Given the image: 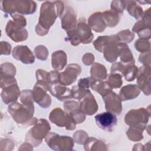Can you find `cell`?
<instances>
[{
  "mask_svg": "<svg viewBox=\"0 0 151 151\" xmlns=\"http://www.w3.org/2000/svg\"><path fill=\"white\" fill-rule=\"evenodd\" d=\"M84 145L85 150H107V145L106 143L95 137H90L87 139Z\"/></svg>",
  "mask_w": 151,
  "mask_h": 151,
  "instance_id": "4316f807",
  "label": "cell"
},
{
  "mask_svg": "<svg viewBox=\"0 0 151 151\" xmlns=\"http://www.w3.org/2000/svg\"><path fill=\"white\" fill-rule=\"evenodd\" d=\"M137 85L146 96L150 94V67L143 65L138 68L136 76Z\"/></svg>",
  "mask_w": 151,
  "mask_h": 151,
  "instance_id": "4fadbf2b",
  "label": "cell"
},
{
  "mask_svg": "<svg viewBox=\"0 0 151 151\" xmlns=\"http://www.w3.org/2000/svg\"><path fill=\"white\" fill-rule=\"evenodd\" d=\"M140 91V88L137 84H127L121 88L119 97L122 101L133 100L139 95Z\"/></svg>",
  "mask_w": 151,
  "mask_h": 151,
  "instance_id": "cb8c5ba5",
  "label": "cell"
},
{
  "mask_svg": "<svg viewBox=\"0 0 151 151\" xmlns=\"http://www.w3.org/2000/svg\"><path fill=\"white\" fill-rule=\"evenodd\" d=\"M45 141L50 149L56 151H70L73 149L74 140L68 136H60L54 132H49Z\"/></svg>",
  "mask_w": 151,
  "mask_h": 151,
  "instance_id": "8992f818",
  "label": "cell"
},
{
  "mask_svg": "<svg viewBox=\"0 0 151 151\" xmlns=\"http://www.w3.org/2000/svg\"><path fill=\"white\" fill-rule=\"evenodd\" d=\"M65 8L63 2L60 1H45L41 4L40 17L35 27V32L40 36L47 35L56 18L60 17Z\"/></svg>",
  "mask_w": 151,
  "mask_h": 151,
  "instance_id": "6da1fadb",
  "label": "cell"
},
{
  "mask_svg": "<svg viewBox=\"0 0 151 151\" xmlns=\"http://www.w3.org/2000/svg\"><path fill=\"white\" fill-rule=\"evenodd\" d=\"M34 54L35 57L40 60L45 61L47 60L48 55V49L42 45H40L37 46L34 48Z\"/></svg>",
  "mask_w": 151,
  "mask_h": 151,
  "instance_id": "60d3db41",
  "label": "cell"
},
{
  "mask_svg": "<svg viewBox=\"0 0 151 151\" xmlns=\"http://www.w3.org/2000/svg\"><path fill=\"white\" fill-rule=\"evenodd\" d=\"M11 17L13 19V21L18 25L25 27L27 25V21L23 15L15 13L11 15Z\"/></svg>",
  "mask_w": 151,
  "mask_h": 151,
  "instance_id": "bcb514c9",
  "label": "cell"
},
{
  "mask_svg": "<svg viewBox=\"0 0 151 151\" xmlns=\"http://www.w3.org/2000/svg\"><path fill=\"white\" fill-rule=\"evenodd\" d=\"M0 85L2 89L1 96L3 102L9 104L17 101L21 92L15 77L1 76Z\"/></svg>",
  "mask_w": 151,
  "mask_h": 151,
  "instance_id": "277c9868",
  "label": "cell"
},
{
  "mask_svg": "<svg viewBox=\"0 0 151 151\" xmlns=\"http://www.w3.org/2000/svg\"><path fill=\"white\" fill-rule=\"evenodd\" d=\"M16 74V68L15 65L10 63H5L1 65V76L15 77Z\"/></svg>",
  "mask_w": 151,
  "mask_h": 151,
  "instance_id": "8d00e7d4",
  "label": "cell"
},
{
  "mask_svg": "<svg viewBox=\"0 0 151 151\" xmlns=\"http://www.w3.org/2000/svg\"><path fill=\"white\" fill-rule=\"evenodd\" d=\"M19 100L22 104L25 106L34 107V99L32 97V90H24L21 91Z\"/></svg>",
  "mask_w": 151,
  "mask_h": 151,
  "instance_id": "d590c367",
  "label": "cell"
},
{
  "mask_svg": "<svg viewBox=\"0 0 151 151\" xmlns=\"http://www.w3.org/2000/svg\"><path fill=\"white\" fill-rule=\"evenodd\" d=\"M67 40L74 46H77L80 43L89 44L92 41L94 37L91 28L86 24V20L83 19H80L76 28L67 31Z\"/></svg>",
  "mask_w": 151,
  "mask_h": 151,
  "instance_id": "3957f363",
  "label": "cell"
},
{
  "mask_svg": "<svg viewBox=\"0 0 151 151\" xmlns=\"http://www.w3.org/2000/svg\"><path fill=\"white\" fill-rule=\"evenodd\" d=\"M8 111L15 122L20 126L27 127L34 125L38 121L34 117V107H29L15 101L9 104Z\"/></svg>",
  "mask_w": 151,
  "mask_h": 151,
  "instance_id": "7a4b0ae2",
  "label": "cell"
},
{
  "mask_svg": "<svg viewBox=\"0 0 151 151\" xmlns=\"http://www.w3.org/2000/svg\"><path fill=\"white\" fill-rule=\"evenodd\" d=\"M35 74L37 80L35 84L40 86L48 91L51 84L49 72H47L44 70L38 69L37 70Z\"/></svg>",
  "mask_w": 151,
  "mask_h": 151,
  "instance_id": "1f68e13d",
  "label": "cell"
},
{
  "mask_svg": "<svg viewBox=\"0 0 151 151\" xmlns=\"http://www.w3.org/2000/svg\"><path fill=\"white\" fill-rule=\"evenodd\" d=\"M81 72V68L78 64H70L64 71L60 73V83L65 86H70L76 81Z\"/></svg>",
  "mask_w": 151,
  "mask_h": 151,
  "instance_id": "5bb4252c",
  "label": "cell"
},
{
  "mask_svg": "<svg viewBox=\"0 0 151 151\" xmlns=\"http://www.w3.org/2000/svg\"><path fill=\"white\" fill-rule=\"evenodd\" d=\"M134 47L137 51L141 53L146 52L150 51V43L147 40L139 38L135 41Z\"/></svg>",
  "mask_w": 151,
  "mask_h": 151,
  "instance_id": "f35d334b",
  "label": "cell"
},
{
  "mask_svg": "<svg viewBox=\"0 0 151 151\" xmlns=\"http://www.w3.org/2000/svg\"><path fill=\"white\" fill-rule=\"evenodd\" d=\"M137 2L139 3H140L142 4H150V1H138Z\"/></svg>",
  "mask_w": 151,
  "mask_h": 151,
  "instance_id": "f907efd6",
  "label": "cell"
},
{
  "mask_svg": "<svg viewBox=\"0 0 151 151\" xmlns=\"http://www.w3.org/2000/svg\"><path fill=\"white\" fill-rule=\"evenodd\" d=\"M107 81L113 88H119L123 84L122 76L119 73H110L108 76Z\"/></svg>",
  "mask_w": 151,
  "mask_h": 151,
  "instance_id": "74e56055",
  "label": "cell"
},
{
  "mask_svg": "<svg viewBox=\"0 0 151 151\" xmlns=\"http://www.w3.org/2000/svg\"><path fill=\"white\" fill-rule=\"evenodd\" d=\"M95 120L99 127L109 132H111L117 124L116 115L109 111L96 115L95 116Z\"/></svg>",
  "mask_w": 151,
  "mask_h": 151,
  "instance_id": "7c38bea8",
  "label": "cell"
},
{
  "mask_svg": "<svg viewBox=\"0 0 151 151\" xmlns=\"http://www.w3.org/2000/svg\"><path fill=\"white\" fill-rule=\"evenodd\" d=\"M96 80L93 78L91 77H87V78H83L81 79H80L77 86L81 88L84 89H88L89 87H91V86L93 84Z\"/></svg>",
  "mask_w": 151,
  "mask_h": 151,
  "instance_id": "f6af8a7d",
  "label": "cell"
},
{
  "mask_svg": "<svg viewBox=\"0 0 151 151\" xmlns=\"http://www.w3.org/2000/svg\"><path fill=\"white\" fill-rule=\"evenodd\" d=\"M48 91L60 101H65L73 99L71 89L61 84L60 82L50 84Z\"/></svg>",
  "mask_w": 151,
  "mask_h": 151,
  "instance_id": "ffe728a7",
  "label": "cell"
},
{
  "mask_svg": "<svg viewBox=\"0 0 151 151\" xmlns=\"http://www.w3.org/2000/svg\"><path fill=\"white\" fill-rule=\"evenodd\" d=\"M119 49V57L121 63L123 64H134L135 60L128 45L124 42L118 43Z\"/></svg>",
  "mask_w": 151,
  "mask_h": 151,
  "instance_id": "484cf974",
  "label": "cell"
},
{
  "mask_svg": "<svg viewBox=\"0 0 151 151\" xmlns=\"http://www.w3.org/2000/svg\"><path fill=\"white\" fill-rule=\"evenodd\" d=\"M103 56L105 60L109 63H113L119 57L118 43L107 45L103 50Z\"/></svg>",
  "mask_w": 151,
  "mask_h": 151,
  "instance_id": "f546056e",
  "label": "cell"
},
{
  "mask_svg": "<svg viewBox=\"0 0 151 151\" xmlns=\"http://www.w3.org/2000/svg\"><path fill=\"white\" fill-rule=\"evenodd\" d=\"M150 116L149 109L139 108L129 110L124 116V122L129 126L145 129Z\"/></svg>",
  "mask_w": 151,
  "mask_h": 151,
  "instance_id": "52a82bcc",
  "label": "cell"
},
{
  "mask_svg": "<svg viewBox=\"0 0 151 151\" xmlns=\"http://www.w3.org/2000/svg\"><path fill=\"white\" fill-rule=\"evenodd\" d=\"M47 92V90L37 84H35L32 90L34 101L43 109L49 107L51 104V97Z\"/></svg>",
  "mask_w": 151,
  "mask_h": 151,
  "instance_id": "44dd1931",
  "label": "cell"
},
{
  "mask_svg": "<svg viewBox=\"0 0 151 151\" xmlns=\"http://www.w3.org/2000/svg\"><path fill=\"white\" fill-rule=\"evenodd\" d=\"M150 8L146 10L142 17V19L135 23L132 28V31L137 34L139 38L149 40L151 37Z\"/></svg>",
  "mask_w": 151,
  "mask_h": 151,
  "instance_id": "30bf717a",
  "label": "cell"
},
{
  "mask_svg": "<svg viewBox=\"0 0 151 151\" xmlns=\"http://www.w3.org/2000/svg\"><path fill=\"white\" fill-rule=\"evenodd\" d=\"M126 7L130 15L132 16L136 19H139L142 18L143 11L142 8L134 1H124Z\"/></svg>",
  "mask_w": 151,
  "mask_h": 151,
  "instance_id": "4dcf8cb0",
  "label": "cell"
},
{
  "mask_svg": "<svg viewBox=\"0 0 151 151\" xmlns=\"http://www.w3.org/2000/svg\"><path fill=\"white\" fill-rule=\"evenodd\" d=\"M90 75L91 77L97 81L104 80L107 76V70L104 65L98 63H94L91 67Z\"/></svg>",
  "mask_w": 151,
  "mask_h": 151,
  "instance_id": "f1b7e54d",
  "label": "cell"
},
{
  "mask_svg": "<svg viewBox=\"0 0 151 151\" xmlns=\"http://www.w3.org/2000/svg\"><path fill=\"white\" fill-rule=\"evenodd\" d=\"M5 32L13 41L19 42L25 41L28 33L25 27L20 26L12 20H9L5 27Z\"/></svg>",
  "mask_w": 151,
  "mask_h": 151,
  "instance_id": "8fae6325",
  "label": "cell"
},
{
  "mask_svg": "<svg viewBox=\"0 0 151 151\" xmlns=\"http://www.w3.org/2000/svg\"><path fill=\"white\" fill-rule=\"evenodd\" d=\"M139 61L143 65L150 67V51L140 54Z\"/></svg>",
  "mask_w": 151,
  "mask_h": 151,
  "instance_id": "7dc6e473",
  "label": "cell"
},
{
  "mask_svg": "<svg viewBox=\"0 0 151 151\" xmlns=\"http://www.w3.org/2000/svg\"><path fill=\"white\" fill-rule=\"evenodd\" d=\"M120 14L117 12L110 9L102 12V18L106 25V27H114L116 26L120 18Z\"/></svg>",
  "mask_w": 151,
  "mask_h": 151,
  "instance_id": "83f0119b",
  "label": "cell"
},
{
  "mask_svg": "<svg viewBox=\"0 0 151 151\" xmlns=\"http://www.w3.org/2000/svg\"><path fill=\"white\" fill-rule=\"evenodd\" d=\"M0 46L1 55H9L11 54V45L6 41H1Z\"/></svg>",
  "mask_w": 151,
  "mask_h": 151,
  "instance_id": "c3c4849f",
  "label": "cell"
},
{
  "mask_svg": "<svg viewBox=\"0 0 151 151\" xmlns=\"http://www.w3.org/2000/svg\"><path fill=\"white\" fill-rule=\"evenodd\" d=\"M111 9L114 10L120 15L123 13L126 5L124 1H113L111 3Z\"/></svg>",
  "mask_w": 151,
  "mask_h": 151,
  "instance_id": "ee69618b",
  "label": "cell"
},
{
  "mask_svg": "<svg viewBox=\"0 0 151 151\" xmlns=\"http://www.w3.org/2000/svg\"><path fill=\"white\" fill-rule=\"evenodd\" d=\"M12 55L14 58L25 64H31L35 61V56L27 45H17L13 49Z\"/></svg>",
  "mask_w": 151,
  "mask_h": 151,
  "instance_id": "e0dca14e",
  "label": "cell"
},
{
  "mask_svg": "<svg viewBox=\"0 0 151 151\" xmlns=\"http://www.w3.org/2000/svg\"><path fill=\"white\" fill-rule=\"evenodd\" d=\"M67 54L63 50L55 51L51 55V65L54 70H63L67 64Z\"/></svg>",
  "mask_w": 151,
  "mask_h": 151,
  "instance_id": "d4e9b609",
  "label": "cell"
},
{
  "mask_svg": "<svg viewBox=\"0 0 151 151\" xmlns=\"http://www.w3.org/2000/svg\"><path fill=\"white\" fill-rule=\"evenodd\" d=\"M88 25L96 32H101L106 29V25L102 18V12H96L92 14L88 19Z\"/></svg>",
  "mask_w": 151,
  "mask_h": 151,
  "instance_id": "7402d4cb",
  "label": "cell"
},
{
  "mask_svg": "<svg viewBox=\"0 0 151 151\" xmlns=\"http://www.w3.org/2000/svg\"><path fill=\"white\" fill-rule=\"evenodd\" d=\"M90 88L94 91H96L99 93V94H100L102 97L110 93L113 89L107 81H97L96 80L91 86Z\"/></svg>",
  "mask_w": 151,
  "mask_h": 151,
  "instance_id": "d6a6232c",
  "label": "cell"
},
{
  "mask_svg": "<svg viewBox=\"0 0 151 151\" xmlns=\"http://www.w3.org/2000/svg\"><path fill=\"white\" fill-rule=\"evenodd\" d=\"M105 103V109L107 111L112 113L115 115L119 116L122 111V100L119 95L114 91L103 97Z\"/></svg>",
  "mask_w": 151,
  "mask_h": 151,
  "instance_id": "9a60e30c",
  "label": "cell"
},
{
  "mask_svg": "<svg viewBox=\"0 0 151 151\" xmlns=\"http://www.w3.org/2000/svg\"><path fill=\"white\" fill-rule=\"evenodd\" d=\"M145 129L137 127L129 126L126 132V135L129 140L133 142H139L143 139V132Z\"/></svg>",
  "mask_w": 151,
  "mask_h": 151,
  "instance_id": "e575fe53",
  "label": "cell"
},
{
  "mask_svg": "<svg viewBox=\"0 0 151 151\" xmlns=\"http://www.w3.org/2000/svg\"><path fill=\"white\" fill-rule=\"evenodd\" d=\"M37 3L34 1H7L6 10L10 15L18 13L21 15H31L36 11Z\"/></svg>",
  "mask_w": 151,
  "mask_h": 151,
  "instance_id": "ba28073f",
  "label": "cell"
},
{
  "mask_svg": "<svg viewBox=\"0 0 151 151\" xmlns=\"http://www.w3.org/2000/svg\"><path fill=\"white\" fill-rule=\"evenodd\" d=\"M49 119L56 126L65 127L67 130H74L76 127V123L73 117L59 107L54 109L50 112Z\"/></svg>",
  "mask_w": 151,
  "mask_h": 151,
  "instance_id": "9c48e42d",
  "label": "cell"
},
{
  "mask_svg": "<svg viewBox=\"0 0 151 151\" xmlns=\"http://www.w3.org/2000/svg\"><path fill=\"white\" fill-rule=\"evenodd\" d=\"M78 101L80 109L85 114L91 116L97 112L98 110L97 103L90 91Z\"/></svg>",
  "mask_w": 151,
  "mask_h": 151,
  "instance_id": "ac0fdd59",
  "label": "cell"
},
{
  "mask_svg": "<svg viewBox=\"0 0 151 151\" xmlns=\"http://www.w3.org/2000/svg\"><path fill=\"white\" fill-rule=\"evenodd\" d=\"M61 18V25L66 32L76 28L77 24V14L73 8L68 5L65 6L64 10L60 17Z\"/></svg>",
  "mask_w": 151,
  "mask_h": 151,
  "instance_id": "2e32d148",
  "label": "cell"
},
{
  "mask_svg": "<svg viewBox=\"0 0 151 151\" xmlns=\"http://www.w3.org/2000/svg\"><path fill=\"white\" fill-rule=\"evenodd\" d=\"M2 1H1V3H2ZM1 10H2V9H1Z\"/></svg>",
  "mask_w": 151,
  "mask_h": 151,
  "instance_id": "816d5d0a",
  "label": "cell"
},
{
  "mask_svg": "<svg viewBox=\"0 0 151 151\" xmlns=\"http://www.w3.org/2000/svg\"><path fill=\"white\" fill-rule=\"evenodd\" d=\"M88 138V136L87 133L82 130H77L73 134V140L78 144L84 145Z\"/></svg>",
  "mask_w": 151,
  "mask_h": 151,
  "instance_id": "b9f144b4",
  "label": "cell"
},
{
  "mask_svg": "<svg viewBox=\"0 0 151 151\" xmlns=\"http://www.w3.org/2000/svg\"><path fill=\"white\" fill-rule=\"evenodd\" d=\"M82 61L83 64L86 65H90L94 62V56L91 53H86L83 55L82 58Z\"/></svg>",
  "mask_w": 151,
  "mask_h": 151,
  "instance_id": "681fc988",
  "label": "cell"
},
{
  "mask_svg": "<svg viewBox=\"0 0 151 151\" xmlns=\"http://www.w3.org/2000/svg\"><path fill=\"white\" fill-rule=\"evenodd\" d=\"M50 130L51 126L48 122L44 119H40L28 130L25 136V142L37 147L41 143L43 139H45Z\"/></svg>",
  "mask_w": 151,
  "mask_h": 151,
  "instance_id": "5b68a950",
  "label": "cell"
},
{
  "mask_svg": "<svg viewBox=\"0 0 151 151\" xmlns=\"http://www.w3.org/2000/svg\"><path fill=\"white\" fill-rule=\"evenodd\" d=\"M120 42L116 34L110 36H99L93 42V45L96 50L100 52H103L104 49L109 45L115 44Z\"/></svg>",
  "mask_w": 151,
  "mask_h": 151,
  "instance_id": "603a6c76",
  "label": "cell"
},
{
  "mask_svg": "<svg viewBox=\"0 0 151 151\" xmlns=\"http://www.w3.org/2000/svg\"><path fill=\"white\" fill-rule=\"evenodd\" d=\"M137 72L138 68L134 64H124L121 75L124 77L126 81H132L136 78Z\"/></svg>",
  "mask_w": 151,
  "mask_h": 151,
  "instance_id": "836d02e7",
  "label": "cell"
},
{
  "mask_svg": "<svg viewBox=\"0 0 151 151\" xmlns=\"http://www.w3.org/2000/svg\"><path fill=\"white\" fill-rule=\"evenodd\" d=\"M121 42L129 43L133 41L134 37L133 32H131L129 29H124L120 31L116 34Z\"/></svg>",
  "mask_w": 151,
  "mask_h": 151,
  "instance_id": "ab89813d",
  "label": "cell"
},
{
  "mask_svg": "<svg viewBox=\"0 0 151 151\" xmlns=\"http://www.w3.org/2000/svg\"><path fill=\"white\" fill-rule=\"evenodd\" d=\"M71 90L73 94V99H75L78 100L81 99L88 93V91H90L88 89L81 88L78 86H73Z\"/></svg>",
  "mask_w": 151,
  "mask_h": 151,
  "instance_id": "7bdbcfd3",
  "label": "cell"
},
{
  "mask_svg": "<svg viewBox=\"0 0 151 151\" xmlns=\"http://www.w3.org/2000/svg\"><path fill=\"white\" fill-rule=\"evenodd\" d=\"M64 111L70 114L76 124L82 123L86 120V114L80 109L79 103L74 100H66L64 103Z\"/></svg>",
  "mask_w": 151,
  "mask_h": 151,
  "instance_id": "d6986e66",
  "label": "cell"
}]
</instances>
